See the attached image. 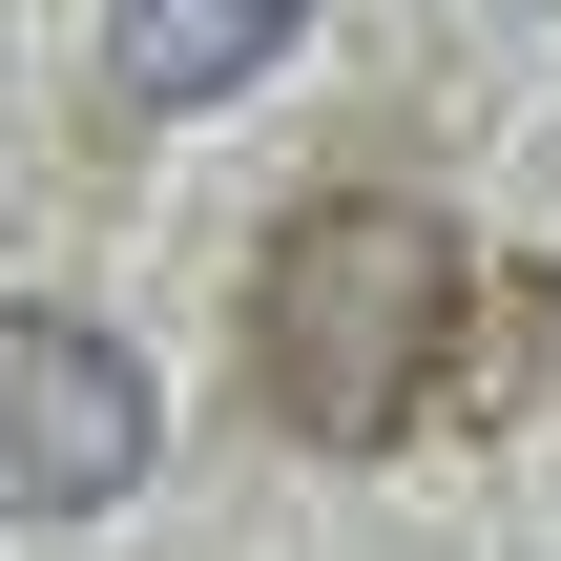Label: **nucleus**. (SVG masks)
<instances>
[{"label": "nucleus", "instance_id": "nucleus-1", "mask_svg": "<svg viewBox=\"0 0 561 561\" xmlns=\"http://www.w3.org/2000/svg\"><path fill=\"white\" fill-rule=\"evenodd\" d=\"M458 229L416 187H312L250 271V396L291 416V458H396L458 375Z\"/></svg>", "mask_w": 561, "mask_h": 561}, {"label": "nucleus", "instance_id": "nucleus-2", "mask_svg": "<svg viewBox=\"0 0 561 561\" xmlns=\"http://www.w3.org/2000/svg\"><path fill=\"white\" fill-rule=\"evenodd\" d=\"M146 479V354L104 312H0V520H104Z\"/></svg>", "mask_w": 561, "mask_h": 561}, {"label": "nucleus", "instance_id": "nucleus-3", "mask_svg": "<svg viewBox=\"0 0 561 561\" xmlns=\"http://www.w3.org/2000/svg\"><path fill=\"white\" fill-rule=\"evenodd\" d=\"M291 21H312V0H104V62H125V104H146V125H187V104L271 83V62H291Z\"/></svg>", "mask_w": 561, "mask_h": 561}]
</instances>
